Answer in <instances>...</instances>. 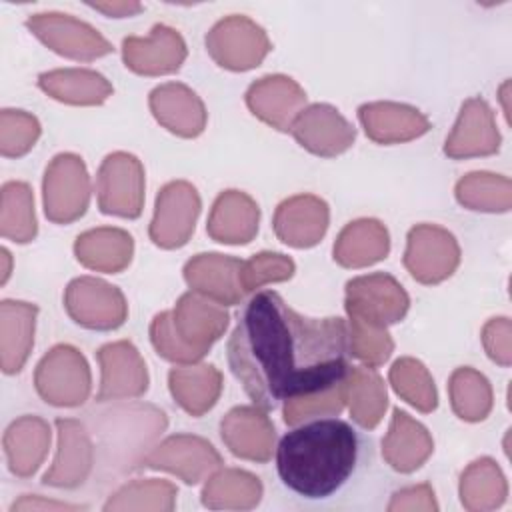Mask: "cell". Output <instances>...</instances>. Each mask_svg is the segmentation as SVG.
<instances>
[{"label":"cell","mask_w":512,"mask_h":512,"mask_svg":"<svg viewBox=\"0 0 512 512\" xmlns=\"http://www.w3.org/2000/svg\"><path fill=\"white\" fill-rule=\"evenodd\" d=\"M342 318H310L276 292L262 290L244 306L228 340V364L248 398L272 410L342 382L348 366Z\"/></svg>","instance_id":"6da1fadb"},{"label":"cell","mask_w":512,"mask_h":512,"mask_svg":"<svg viewBox=\"0 0 512 512\" xmlns=\"http://www.w3.org/2000/svg\"><path fill=\"white\" fill-rule=\"evenodd\" d=\"M358 452L360 440L348 422L318 418L284 434L276 450V470L290 492L324 500L348 482Z\"/></svg>","instance_id":"7a4b0ae2"},{"label":"cell","mask_w":512,"mask_h":512,"mask_svg":"<svg viewBox=\"0 0 512 512\" xmlns=\"http://www.w3.org/2000/svg\"><path fill=\"white\" fill-rule=\"evenodd\" d=\"M38 394L54 406H78L88 398V364L72 346L52 348L36 370Z\"/></svg>","instance_id":"3957f363"},{"label":"cell","mask_w":512,"mask_h":512,"mask_svg":"<svg viewBox=\"0 0 512 512\" xmlns=\"http://www.w3.org/2000/svg\"><path fill=\"white\" fill-rule=\"evenodd\" d=\"M88 174L74 154H60L46 168L44 210L52 222L68 224L82 216L88 206Z\"/></svg>","instance_id":"277c9868"},{"label":"cell","mask_w":512,"mask_h":512,"mask_svg":"<svg viewBox=\"0 0 512 512\" xmlns=\"http://www.w3.org/2000/svg\"><path fill=\"white\" fill-rule=\"evenodd\" d=\"M212 58L230 70H248L262 62L270 50L264 30L246 16L220 20L206 36Z\"/></svg>","instance_id":"5b68a950"},{"label":"cell","mask_w":512,"mask_h":512,"mask_svg":"<svg viewBox=\"0 0 512 512\" xmlns=\"http://www.w3.org/2000/svg\"><path fill=\"white\" fill-rule=\"evenodd\" d=\"M144 174L140 162L124 152L110 154L98 174V204L104 214L136 218L142 212Z\"/></svg>","instance_id":"8992f818"},{"label":"cell","mask_w":512,"mask_h":512,"mask_svg":"<svg viewBox=\"0 0 512 512\" xmlns=\"http://www.w3.org/2000/svg\"><path fill=\"white\" fill-rule=\"evenodd\" d=\"M26 26L48 48L68 58L92 60L112 52L108 40H104L92 26L72 18L70 14H34L26 20Z\"/></svg>","instance_id":"52a82bcc"},{"label":"cell","mask_w":512,"mask_h":512,"mask_svg":"<svg viewBox=\"0 0 512 512\" xmlns=\"http://www.w3.org/2000/svg\"><path fill=\"white\" fill-rule=\"evenodd\" d=\"M200 212V198L194 186L172 182L162 188L156 200V214L150 224V238L162 248H178L188 242Z\"/></svg>","instance_id":"ba28073f"},{"label":"cell","mask_w":512,"mask_h":512,"mask_svg":"<svg viewBox=\"0 0 512 512\" xmlns=\"http://www.w3.org/2000/svg\"><path fill=\"white\" fill-rule=\"evenodd\" d=\"M346 310L386 326L406 314L408 296L388 274L360 276L346 284Z\"/></svg>","instance_id":"9c48e42d"},{"label":"cell","mask_w":512,"mask_h":512,"mask_svg":"<svg viewBox=\"0 0 512 512\" xmlns=\"http://www.w3.org/2000/svg\"><path fill=\"white\" fill-rule=\"evenodd\" d=\"M458 254L456 240L450 232L436 226H418L408 234L404 264L416 280L436 284L454 272Z\"/></svg>","instance_id":"30bf717a"},{"label":"cell","mask_w":512,"mask_h":512,"mask_svg":"<svg viewBox=\"0 0 512 512\" xmlns=\"http://www.w3.org/2000/svg\"><path fill=\"white\" fill-rule=\"evenodd\" d=\"M66 308L86 328L108 330L120 326L126 318L122 294L114 286L94 278H78L68 286Z\"/></svg>","instance_id":"8fae6325"},{"label":"cell","mask_w":512,"mask_h":512,"mask_svg":"<svg viewBox=\"0 0 512 512\" xmlns=\"http://www.w3.org/2000/svg\"><path fill=\"white\" fill-rule=\"evenodd\" d=\"M122 56L126 66L138 74H168L184 62L186 44L174 28L156 24L148 38H126Z\"/></svg>","instance_id":"7c38bea8"},{"label":"cell","mask_w":512,"mask_h":512,"mask_svg":"<svg viewBox=\"0 0 512 512\" xmlns=\"http://www.w3.org/2000/svg\"><path fill=\"white\" fill-rule=\"evenodd\" d=\"M296 140L318 156H336L354 142V128L328 104H314L290 126Z\"/></svg>","instance_id":"4fadbf2b"},{"label":"cell","mask_w":512,"mask_h":512,"mask_svg":"<svg viewBox=\"0 0 512 512\" xmlns=\"http://www.w3.org/2000/svg\"><path fill=\"white\" fill-rule=\"evenodd\" d=\"M98 360L102 364V386L98 392L100 402L146 392V366L130 342H116L100 348Z\"/></svg>","instance_id":"5bb4252c"},{"label":"cell","mask_w":512,"mask_h":512,"mask_svg":"<svg viewBox=\"0 0 512 512\" xmlns=\"http://www.w3.org/2000/svg\"><path fill=\"white\" fill-rule=\"evenodd\" d=\"M246 102L264 122L278 130H290L300 106L306 102V94L292 78L266 76L250 86Z\"/></svg>","instance_id":"9a60e30c"},{"label":"cell","mask_w":512,"mask_h":512,"mask_svg":"<svg viewBox=\"0 0 512 512\" xmlns=\"http://www.w3.org/2000/svg\"><path fill=\"white\" fill-rule=\"evenodd\" d=\"M328 206L316 196H296L278 206L274 228L284 244L314 246L326 232Z\"/></svg>","instance_id":"2e32d148"},{"label":"cell","mask_w":512,"mask_h":512,"mask_svg":"<svg viewBox=\"0 0 512 512\" xmlns=\"http://www.w3.org/2000/svg\"><path fill=\"white\" fill-rule=\"evenodd\" d=\"M242 260L222 254H198L184 268L186 282L220 304H236L242 298Z\"/></svg>","instance_id":"e0dca14e"},{"label":"cell","mask_w":512,"mask_h":512,"mask_svg":"<svg viewBox=\"0 0 512 512\" xmlns=\"http://www.w3.org/2000/svg\"><path fill=\"white\" fill-rule=\"evenodd\" d=\"M218 464L220 456L216 450L206 440L194 436H172L144 458V466L180 474L188 484L198 482L204 472Z\"/></svg>","instance_id":"ac0fdd59"},{"label":"cell","mask_w":512,"mask_h":512,"mask_svg":"<svg viewBox=\"0 0 512 512\" xmlns=\"http://www.w3.org/2000/svg\"><path fill=\"white\" fill-rule=\"evenodd\" d=\"M172 322L184 344L192 346L200 354H206L210 344L218 340L226 328L228 314L190 292L178 300L176 310L172 312Z\"/></svg>","instance_id":"d6986e66"},{"label":"cell","mask_w":512,"mask_h":512,"mask_svg":"<svg viewBox=\"0 0 512 512\" xmlns=\"http://www.w3.org/2000/svg\"><path fill=\"white\" fill-rule=\"evenodd\" d=\"M220 428L222 440L236 456L258 462H266L270 458L274 428L256 408H234L222 420Z\"/></svg>","instance_id":"ffe728a7"},{"label":"cell","mask_w":512,"mask_h":512,"mask_svg":"<svg viewBox=\"0 0 512 512\" xmlns=\"http://www.w3.org/2000/svg\"><path fill=\"white\" fill-rule=\"evenodd\" d=\"M58 428V456L50 472L44 474V484L72 488L78 486L88 470L92 460V450L84 426L76 420H56Z\"/></svg>","instance_id":"44dd1931"},{"label":"cell","mask_w":512,"mask_h":512,"mask_svg":"<svg viewBox=\"0 0 512 512\" xmlns=\"http://www.w3.org/2000/svg\"><path fill=\"white\" fill-rule=\"evenodd\" d=\"M150 106L158 122L180 136H196L204 130V106L182 84H164L152 90Z\"/></svg>","instance_id":"7402d4cb"},{"label":"cell","mask_w":512,"mask_h":512,"mask_svg":"<svg viewBox=\"0 0 512 512\" xmlns=\"http://www.w3.org/2000/svg\"><path fill=\"white\" fill-rule=\"evenodd\" d=\"M358 116L364 124L366 134L382 144L410 140L430 128V122L418 110L404 104H364L360 106Z\"/></svg>","instance_id":"603a6c76"},{"label":"cell","mask_w":512,"mask_h":512,"mask_svg":"<svg viewBox=\"0 0 512 512\" xmlns=\"http://www.w3.org/2000/svg\"><path fill=\"white\" fill-rule=\"evenodd\" d=\"M500 136L492 124V112L486 102L472 98L462 106L452 136L446 140V154L452 158L472 154H492L498 150Z\"/></svg>","instance_id":"cb8c5ba5"},{"label":"cell","mask_w":512,"mask_h":512,"mask_svg":"<svg viewBox=\"0 0 512 512\" xmlns=\"http://www.w3.org/2000/svg\"><path fill=\"white\" fill-rule=\"evenodd\" d=\"M258 230V206L250 196L228 190L218 196L210 220L208 234L224 244H246Z\"/></svg>","instance_id":"d4e9b609"},{"label":"cell","mask_w":512,"mask_h":512,"mask_svg":"<svg viewBox=\"0 0 512 512\" xmlns=\"http://www.w3.org/2000/svg\"><path fill=\"white\" fill-rule=\"evenodd\" d=\"M36 306L4 300L0 304V346L6 374L20 372L34 342Z\"/></svg>","instance_id":"484cf974"},{"label":"cell","mask_w":512,"mask_h":512,"mask_svg":"<svg viewBox=\"0 0 512 512\" xmlns=\"http://www.w3.org/2000/svg\"><path fill=\"white\" fill-rule=\"evenodd\" d=\"M382 452L394 470L412 472L432 452V440L424 426L396 408L390 432L382 440Z\"/></svg>","instance_id":"4316f807"},{"label":"cell","mask_w":512,"mask_h":512,"mask_svg":"<svg viewBox=\"0 0 512 512\" xmlns=\"http://www.w3.org/2000/svg\"><path fill=\"white\" fill-rule=\"evenodd\" d=\"M50 444L48 424L36 416H24L10 424L4 434V448L10 470L18 476H30L42 462Z\"/></svg>","instance_id":"83f0119b"},{"label":"cell","mask_w":512,"mask_h":512,"mask_svg":"<svg viewBox=\"0 0 512 512\" xmlns=\"http://www.w3.org/2000/svg\"><path fill=\"white\" fill-rule=\"evenodd\" d=\"M74 250L84 266L102 272H118L130 262L132 236L118 228H98L78 236Z\"/></svg>","instance_id":"f1b7e54d"},{"label":"cell","mask_w":512,"mask_h":512,"mask_svg":"<svg viewBox=\"0 0 512 512\" xmlns=\"http://www.w3.org/2000/svg\"><path fill=\"white\" fill-rule=\"evenodd\" d=\"M388 232L376 220H358L348 224L334 244V260L342 266H366L386 258Z\"/></svg>","instance_id":"f546056e"},{"label":"cell","mask_w":512,"mask_h":512,"mask_svg":"<svg viewBox=\"0 0 512 512\" xmlns=\"http://www.w3.org/2000/svg\"><path fill=\"white\" fill-rule=\"evenodd\" d=\"M38 86L68 104H100L112 94L106 78L92 70H52L40 74Z\"/></svg>","instance_id":"4dcf8cb0"},{"label":"cell","mask_w":512,"mask_h":512,"mask_svg":"<svg viewBox=\"0 0 512 512\" xmlns=\"http://www.w3.org/2000/svg\"><path fill=\"white\" fill-rule=\"evenodd\" d=\"M220 386V372L214 366L174 368L170 372V392L192 416H200L214 406Z\"/></svg>","instance_id":"1f68e13d"},{"label":"cell","mask_w":512,"mask_h":512,"mask_svg":"<svg viewBox=\"0 0 512 512\" xmlns=\"http://www.w3.org/2000/svg\"><path fill=\"white\" fill-rule=\"evenodd\" d=\"M344 398L350 404L352 418L364 428H374L386 410V388L380 376L368 368L348 370Z\"/></svg>","instance_id":"d6a6232c"},{"label":"cell","mask_w":512,"mask_h":512,"mask_svg":"<svg viewBox=\"0 0 512 512\" xmlns=\"http://www.w3.org/2000/svg\"><path fill=\"white\" fill-rule=\"evenodd\" d=\"M2 236L14 242H30L36 236L34 198L26 184L8 182L2 188Z\"/></svg>","instance_id":"836d02e7"},{"label":"cell","mask_w":512,"mask_h":512,"mask_svg":"<svg viewBox=\"0 0 512 512\" xmlns=\"http://www.w3.org/2000/svg\"><path fill=\"white\" fill-rule=\"evenodd\" d=\"M390 382L394 390L418 410L430 412L436 408L438 398H436L434 382L418 360H412V358L398 360L390 370Z\"/></svg>","instance_id":"e575fe53"},{"label":"cell","mask_w":512,"mask_h":512,"mask_svg":"<svg viewBox=\"0 0 512 512\" xmlns=\"http://www.w3.org/2000/svg\"><path fill=\"white\" fill-rule=\"evenodd\" d=\"M450 394H452V406L460 418L472 420V422L486 418L492 404V396L484 376L468 368L454 372Z\"/></svg>","instance_id":"d590c367"},{"label":"cell","mask_w":512,"mask_h":512,"mask_svg":"<svg viewBox=\"0 0 512 512\" xmlns=\"http://www.w3.org/2000/svg\"><path fill=\"white\" fill-rule=\"evenodd\" d=\"M350 316V354H354L358 360L378 366L384 360H388L392 352V340L382 324H376L362 316Z\"/></svg>","instance_id":"8d00e7d4"},{"label":"cell","mask_w":512,"mask_h":512,"mask_svg":"<svg viewBox=\"0 0 512 512\" xmlns=\"http://www.w3.org/2000/svg\"><path fill=\"white\" fill-rule=\"evenodd\" d=\"M344 402H346V398H344V380H342L326 390H320V392H314L308 396H300L294 400H286L284 420H286V424H298V422L314 418V416L338 414L342 410Z\"/></svg>","instance_id":"74e56055"},{"label":"cell","mask_w":512,"mask_h":512,"mask_svg":"<svg viewBox=\"0 0 512 512\" xmlns=\"http://www.w3.org/2000/svg\"><path fill=\"white\" fill-rule=\"evenodd\" d=\"M0 126L2 156L26 154L40 134L38 120L22 110H2Z\"/></svg>","instance_id":"f35d334b"},{"label":"cell","mask_w":512,"mask_h":512,"mask_svg":"<svg viewBox=\"0 0 512 512\" xmlns=\"http://www.w3.org/2000/svg\"><path fill=\"white\" fill-rule=\"evenodd\" d=\"M292 274H294V262L288 256L262 252L250 258L248 262H242L240 286L244 292H250L266 282L286 280Z\"/></svg>","instance_id":"ab89813d"},{"label":"cell","mask_w":512,"mask_h":512,"mask_svg":"<svg viewBox=\"0 0 512 512\" xmlns=\"http://www.w3.org/2000/svg\"><path fill=\"white\" fill-rule=\"evenodd\" d=\"M150 336H152L154 348L166 360H172V362H194V360L204 356L198 350H194L192 346L182 342V338L174 330L172 312H160L154 318V322L150 326Z\"/></svg>","instance_id":"60d3db41"},{"label":"cell","mask_w":512,"mask_h":512,"mask_svg":"<svg viewBox=\"0 0 512 512\" xmlns=\"http://www.w3.org/2000/svg\"><path fill=\"white\" fill-rule=\"evenodd\" d=\"M92 8L104 12L106 16H114V18H124V16H132L136 12L142 10V6L138 2H112V4H102V2H96V4H90Z\"/></svg>","instance_id":"b9f144b4"}]
</instances>
